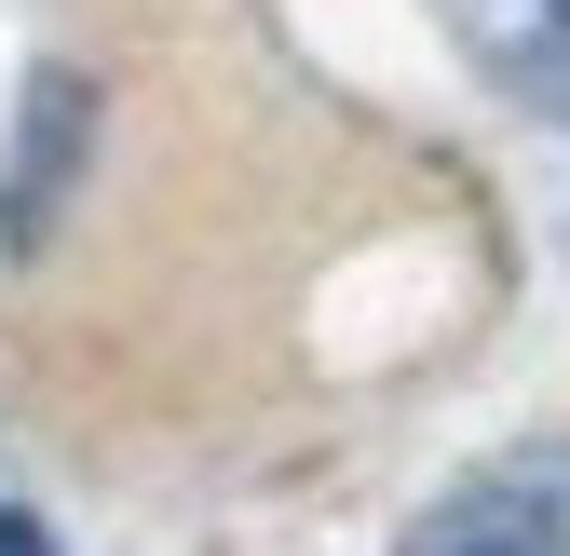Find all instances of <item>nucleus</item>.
<instances>
[{"instance_id": "f257e3e1", "label": "nucleus", "mask_w": 570, "mask_h": 556, "mask_svg": "<svg viewBox=\"0 0 570 556\" xmlns=\"http://www.w3.org/2000/svg\"><path fill=\"white\" fill-rule=\"evenodd\" d=\"M82 163H96V82H82V68H28L14 150H0V258H41V245H55Z\"/></svg>"}, {"instance_id": "f03ea898", "label": "nucleus", "mask_w": 570, "mask_h": 556, "mask_svg": "<svg viewBox=\"0 0 570 556\" xmlns=\"http://www.w3.org/2000/svg\"><path fill=\"white\" fill-rule=\"evenodd\" d=\"M407 556H570V475L557 461H489L449 503L407 516Z\"/></svg>"}, {"instance_id": "7ed1b4c3", "label": "nucleus", "mask_w": 570, "mask_h": 556, "mask_svg": "<svg viewBox=\"0 0 570 556\" xmlns=\"http://www.w3.org/2000/svg\"><path fill=\"white\" fill-rule=\"evenodd\" d=\"M0 556H55V529H41L28 503H0Z\"/></svg>"}]
</instances>
